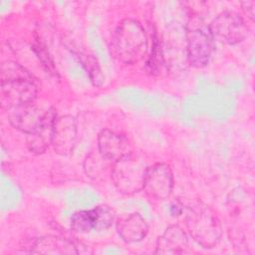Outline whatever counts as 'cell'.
<instances>
[{"mask_svg":"<svg viewBox=\"0 0 255 255\" xmlns=\"http://www.w3.org/2000/svg\"><path fill=\"white\" fill-rule=\"evenodd\" d=\"M170 212L173 216H178L182 212V207L181 205H178L177 203H173L170 206Z\"/></svg>","mask_w":255,"mask_h":255,"instance_id":"obj_20","label":"cell"},{"mask_svg":"<svg viewBox=\"0 0 255 255\" xmlns=\"http://www.w3.org/2000/svg\"><path fill=\"white\" fill-rule=\"evenodd\" d=\"M48 111L31 104L22 105L9 110L8 121L11 126L28 134L34 133L45 122Z\"/></svg>","mask_w":255,"mask_h":255,"instance_id":"obj_8","label":"cell"},{"mask_svg":"<svg viewBox=\"0 0 255 255\" xmlns=\"http://www.w3.org/2000/svg\"><path fill=\"white\" fill-rule=\"evenodd\" d=\"M214 40L228 45H235L244 41L249 28L244 18L234 11H224L217 15L209 24Z\"/></svg>","mask_w":255,"mask_h":255,"instance_id":"obj_6","label":"cell"},{"mask_svg":"<svg viewBox=\"0 0 255 255\" xmlns=\"http://www.w3.org/2000/svg\"><path fill=\"white\" fill-rule=\"evenodd\" d=\"M148 165L138 154L132 152L113 163L112 179L117 189L126 194L142 190L143 181Z\"/></svg>","mask_w":255,"mask_h":255,"instance_id":"obj_5","label":"cell"},{"mask_svg":"<svg viewBox=\"0 0 255 255\" xmlns=\"http://www.w3.org/2000/svg\"><path fill=\"white\" fill-rule=\"evenodd\" d=\"M31 252L38 254H77V246L69 239L48 235L36 240Z\"/></svg>","mask_w":255,"mask_h":255,"instance_id":"obj_14","label":"cell"},{"mask_svg":"<svg viewBox=\"0 0 255 255\" xmlns=\"http://www.w3.org/2000/svg\"><path fill=\"white\" fill-rule=\"evenodd\" d=\"M173 188V175L166 163H155L148 166L142 190L153 199L164 200L169 197Z\"/></svg>","mask_w":255,"mask_h":255,"instance_id":"obj_7","label":"cell"},{"mask_svg":"<svg viewBox=\"0 0 255 255\" xmlns=\"http://www.w3.org/2000/svg\"><path fill=\"white\" fill-rule=\"evenodd\" d=\"M214 50V39L202 19L194 16L186 25V53L189 64L195 68L205 67Z\"/></svg>","mask_w":255,"mask_h":255,"instance_id":"obj_4","label":"cell"},{"mask_svg":"<svg viewBox=\"0 0 255 255\" xmlns=\"http://www.w3.org/2000/svg\"><path fill=\"white\" fill-rule=\"evenodd\" d=\"M188 246L186 232L178 225H170L158 237L155 245V254H180Z\"/></svg>","mask_w":255,"mask_h":255,"instance_id":"obj_12","label":"cell"},{"mask_svg":"<svg viewBox=\"0 0 255 255\" xmlns=\"http://www.w3.org/2000/svg\"><path fill=\"white\" fill-rule=\"evenodd\" d=\"M82 63L85 66L93 85L97 87L101 86L103 84L104 77L97 60L92 56L88 55V56H85L84 59H82Z\"/></svg>","mask_w":255,"mask_h":255,"instance_id":"obj_16","label":"cell"},{"mask_svg":"<svg viewBox=\"0 0 255 255\" xmlns=\"http://www.w3.org/2000/svg\"><path fill=\"white\" fill-rule=\"evenodd\" d=\"M77 123L74 117L66 115L57 117L54 123L52 145L61 155L70 154L76 144Z\"/></svg>","mask_w":255,"mask_h":255,"instance_id":"obj_10","label":"cell"},{"mask_svg":"<svg viewBox=\"0 0 255 255\" xmlns=\"http://www.w3.org/2000/svg\"><path fill=\"white\" fill-rule=\"evenodd\" d=\"M117 231L127 243L141 241L148 232V225L139 213L124 215L117 221Z\"/></svg>","mask_w":255,"mask_h":255,"instance_id":"obj_11","label":"cell"},{"mask_svg":"<svg viewBox=\"0 0 255 255\" xmlns=\"http://www.w3.org/2000/svg\"><path fill=\"white\" fill-rule=\"evenodd\" d=\"M33 49L36 53V55L38 56V58L41 60V62L43 63V65L46 67L47 71H49L50 73H54L55 74V67H54V63L48 53V51L46 50L45 46L42 45L41 43H37L33 46Z\"/></svg>","mask_w":255,"mask_h":255,"instance_id":"obj_18","label":"cell"},{"mask_svg":"<svg viewBox=\"0 0 255 255\" xmlns=\"http://www.w3.org/2000/svg\"><path fill=\"white\" fill-rule=\"evenodd\" d=\"M98 149L99 153L111 163H115L132 152L128 139L109 128H105L99 133Z\"/></svg>","mask_w":255,"mask_h":255,"instance_id":"obj_9","label":"cell"},{"mask_svg":"<svg viewBox=\"0 0 255 255\" xmlns=\"http://www.w3.org/2000/svg\"><path fill=\"white\" fill-rule=\"evenodd\" d=\"M1 107L11 110L31 104L37 97V85L33 76L20 64L5 61L1 64Z\"/></svg>","mask_w":255,"mask_h":255,"instance_id":"obj_1","label":"cell"},{"mask_svg":"<svg viewBox=\"0 0 255 255\" xmlns=\"http://www.w3.org/2000/svg\"><path fill=\"white\" fill-rule=\"evenodd\" d=\"M98 226V213L96 208L81 210L73 214L71 218V228L78 233H88Z\"/></svg>","mask_w":255,"mask_h":255,"instance_id":"obj_15","label":"cell"},{"mask_svg":"<svg viewBox=\"0 0 255 255\" xmlns=\"http://www.w3.org/2000/svg\"><path fill=\"white\" fill-rule=\"evenodd\" d=\"M147 36L142 25L135 19H124L115 30L111 49L113 55L125 64H135L147 52Z\"/></svg>","mask_w":255,"mask_h":255,"instance_id":"obj_2","label":"cell"},{"mask_svg":"<svg viewBox=\"0 0 255 255\" xmlns=\"http://www.w3.org/2000/svg\"><path fill=\"white\" fill-rule=\"evenodd\" d=\"M56 118V112L52 109L48 110L44 124L34 133L28 134L27 145L31 152L37 154L43 153L48 146L52 144L54 123Z\"/></svg>","mask_w":255,"mask_h":255,"instance_id":"obj_13","label":"cell"},{"mask_svg":"<svg viewBox=\"0 0 255 255\" xmlns=\"http://www.w3.org/2000/svg\"><path fill=\"white\" fill-rule=\"evenodd\" d=\"M241 6L244 14L253 21L255 18V1H244L241 3Z\"/></svg>","mask_w":255,"mask_h":255,"instance_id":"obj_19","label":"cell"},{"mask_svg":"<svg viewBox=\"0 0 255 255\" xmlns=\"http://www.w3.org/2000/svg\"><path fill=\"white\" fill-rule=\"evenodd\" d=\"M98 213V226L97 230H103L109 228L115 218L114 211L107 205H100L95 207Z\"/></svg>","mask_w":255,"mask_h":255,"instance_id":"obj_17","label":"cell"},{"mask_svg":"<svg viewBox=\"0 0 255 255\" xmlns=\"http://www.w3.org/2000/svg\"><path fill=\"white\" fill-rule=\"evenodd\" d=\"M186 227L190 236L203 248H213L222 235V226L215 211L203 202L187 207Z\"/></svg>","mask_w":255,"mask_h":255,"instance_id":"obj_3","label":"cell"}]
</instances>
